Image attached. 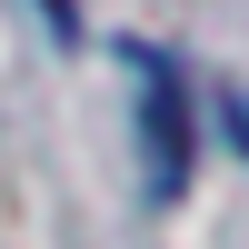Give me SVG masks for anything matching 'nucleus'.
Masks as SVG:
<instances>
[{
    "label": "nucleus",
    "mask_w": 249,
    "mask_h": 249,
    "mask_svg": "<svg viewBox=\"0 0 249 249\" xmlns=\"http://www.w3.org/2000/svg\"><path fill=\"white\" fill-rule=\"evenodd\" d=\"M140 70V150H150V199L190 190V80L170 70V50H130Z\"/></svg>",
    "instance_id": "f257e3e1"
},
{
    "label": "nucleus",
    "mask_w": 249,
    "mask_h": 249,
    "mask_svg": "<svg viewBox=\"0 0 249 249\" xmlns=\"http://www.w3.org/2000/svg\"><path fill=\"white\" fill-rule=\"evenodd\" d=\"M230 120H239V150H249V100H230Z\"/></svg>",
    "instance_id": "f03ea898"
}]
</instances>
